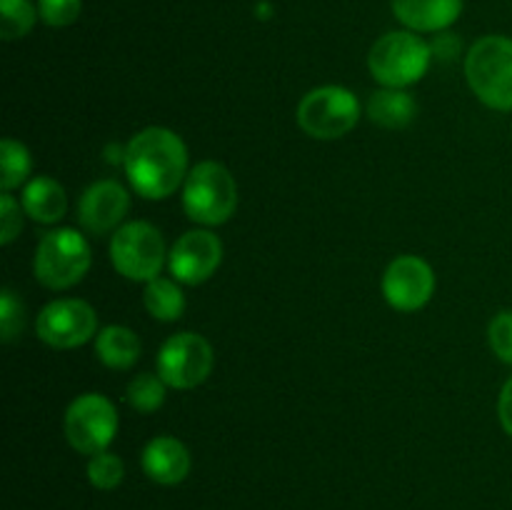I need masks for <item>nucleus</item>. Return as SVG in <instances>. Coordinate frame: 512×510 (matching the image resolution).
<instances>
[{
  "label": "nucleus",
  "mask_w": 512,
  "mask_h": 510,
  "mask_svg": "<svg viewBox=\"0 0 512 510\" xmlns=\"http://www.w3.org/2000/svg\"><path fill=\"white\" fill-rule=\"evenodd\" d=\"M145 475L158 485H178L190 473V450L173 435H155L140 453Z\"/></svg>",
  "instance_id": "14"
},
{
  "label": "nucleus",
  "mask_w": 512,
  "mask_h": 510,
  "mask_svg": "<svg viewBox=\"0 0 512 510\" xmlns=\"http://www.w3.org/2000/svg\"><path fill=\"white\" fill-rule=\"evenodd\" d=\"M38 3L33 0H0V35L3 40H20L38 23Z\"/></svg>",
  "instance_id": "22"
},
{
  "label": "nucleus",
  "mask_w": 512,
  "mask_h": 510,
  "mask_svg": "<svg viewBox=\"0 0 512 510\" xmlns=\"http://www.w3.org/2000/svg\"><path fill=\"white\" fill-rule=\"evenodd\" d=\"M30 173H33L30 150L20 140L3 138L0 143V190L13 193L15 188L28 183Z\"/></svg>",
  "instance_id": "20"
},
{
  "label": "nucleus",
  "mask_w": 512,
  "mask_h": 510,
  "mask_svg": "<svg viewBox=\"0 0 512 510\" xmlns=\"http://www.w3.org/2000/svg\"><path fill=\"white\" fill-rule=\"evenodd\" d=\"M223 263V240L208 228H195L180 235L168 255L170 275L180 285H200L215 275Z\"/></svg>",
  "instance_id": "12"
},
{
  "label": "nucleus",
  "mask_w": 512,
  "mask_h": 510,
  "mask_svg": "<svg viewBox=\"0 0 512 510\" xmlns=\"http://www.w3.org/2000/svg\"><path fill=\"white\" fill-rule=\"evenodd\" d=\"M90 263V243L80 230L53 228L35 245L33 275L48 290H68L88 275Z\"/></svg>",
  "instance_id": "5"
},
{
  "label": "nucleus",
  "mask_w": 512,
  "mask_h": 510,
  "mask_svg": "<svg viewBox=\"0 0 512 510\" xmlns=\"http://www.w3.org/2000/svg\"><path fill=\"white\" fill-rule=\"evenodd\" d=\"M465 80L475 98L490 110H512V38L483 35L465 55Z\"/></svg>",
  "instance_id": "3"
},
{
  "label": "nucleus",
  "mask_w": 512,
  "mask_h": 510,
  "mask_svg": "<svg viewBox=\"0 0 512 510\" xmlns=\"http://www.w3.org/2000/svg\"><path fill=\"white\" fill-rule=\"evenodd\" d=\"M180 198H183L185 215L200 228L228 223L240 203L233 173L218 160H203L193 165L180 190Z\"/></svg>",
  "instance_id": "2"
},
{
  "label": "nucleus",
  "mask_w": 512,
  "mask_h": 510,
  "mask_svg": "<svg viewBox=\"0 0 512 510\" xmlns=\"http://www.w3.org/2000/svg\"><path fill=\"white\" fill-rule=\"evenodd\" d=\"M118 410L103 393H83L63 415V433L70 448L80 455H98L110 448L118 435Z\"/></svg>",
  "instance_id": "8"
},
{
  "label": "nucleus",
  "mask_w": 512,
  "mask_h": 510,
  "mask_svg": "<svg viewBox=\"0 0 512 510\" xmlns=\"http://www.w3.org/2000/svg\"><path fill=\"white\" fill-rule=\"evenodd\" d=\"M295 120L313 140H338L358 125L360 103L343 85H320L303 95Z\"/></svg>",
  "instance_id": "7"
},
{
  "label": "nucleus",
  "mask_w": 512,
  "mask_h": 510,
  "mask_svg": "<svg viewBox=\"0 0 512 510\" xmlns=\"http://www.w3.org/2000/svg\"><path fill=\"white\" fill-rule=\"evenodd\" d=\"M143 345L128 325H105L95 335V358L110 370H128L140 360Z\"/></svg>",
  "instance_id": "17"
},
{
  "label": "nucleus",
  "mask_w": 512,
  "mask_h": 510,
  "mask_svg": "<svg viewBox=\"0 0 512 510\" xmlns=\"http://www.w3.org/2000/svg\"><path fill=\"white\" fill-rule=\"evenodd\" d=\"M25 328V305L18 298V293L10 288H3L0 293V338L3 343H13L20 338Z\"/></svg>",
  "instance_id": "24"
},
{
  "label": "nucleus",
  "mask_w": 512,
  "mask_h": 510,
  "mask_svg": "<svg viewBox=\"0 0 512 510\" xmlns=\"http://www.w3.org/2000/svg\"><path fill=\"white\" fill-rule=\"evenodd\" d=\"M430 48H433V58L453 60L455 55L460 53V40L455 38L453 33H448V30H443V33H438V38L430 43Z\"/></svg>",
  "instance_id": "29"
},
{
  "label": "nucleus",
  "mask_w": 512,
  "mask_h": 510,
  "mask_svg": "<svg viewBox=\"0 0 512 510\" xmlns=\"http://www.w3.org/2000/svg\"><path fill=\"white\" fill-rule=\"evenodd\" d=\"M368 118L385 130L408 128L418 113V103L405 88H378L368 98Z\"/></svg>",
  "instance_id": "18"
},
{
  "label": "nucleus",
  "mask_w": 512,
  "mask_h": 510,
  "mask_svg": "<svg viewBox=\"0 0 512 510\" xmlns=\"http://www.w3.org/2000/svg\"><path fill=\"white\" fill-rule=\"evenodd\" d=\"M168 385L158 373H140L125 388V403L140 415H150L165 405Z\"/></svg>",
  "instance_id": "21"
},
{
  "label": "nucleus",
  "mask_w": 512,
  "mask_h": 510,
  "mask_svg": "<svg viewBox=\"0 0 512 510\" xmlns=\"http://www.w3.org/2000/svg\"><path fill=\"white\" fill-rule=\"evenodd\" d=\"M498 420L505 433L512 438V375L503 383L498 395Z\"/></svg>",
  "instance_id": "28"
},
{
  "label": "nucleus",
  "mask_w": 512,
  "mask_h": 510,
  "mask_svg": "<svg viewBox=\"0 0 512 510\" xmlns=\"http://www.w3.org/2000/svg\"><path fill=\"white\" fill-rule=\"evenodd\" d=\"M130 210V193L118 180H98L88 185L78 200V223L88 235L115 233Z\"/></svg>",
  "instance_id": "13"
},
{
  "label": "nucleus",
  "mask_w": 512,
  "mask_h": 510,
  "mask_svg": "<svg viewBox=\"0 0 512 510\" xmlns=\"http://www.w3.org/2000/svg\"><path fill=\"white\" fill-rule=\"evenodd\" d=\"M38 13L50 28H68L83 13V0H38Z\"/></svg>",
  "instance_id": "26"
},
{
  "label": "nucleus",
  "mask_w": 512,
  "mask_h": 510,
  "mask_svg": "<svg viewBox=\"0 0 512 510\" xmlns=\"http://www.w3.org/2000/svg\"><path fill=\"white\" fill-rule=\"evenodd\" d=\"M215 365L213 345L208 338L193 330L175 333L160 345L155 368L173 390H193L210 378Z\"/></svg>",
  "instance_id": "9"
},
{
  "label": "nucleus",
  "mask_w": 512,
  "mask_h": 510,
  "mask_svg": "<svg viewBox=\"0 0 512 510\" xmlns=\"http://www.w3.org/2000/svg\"><path fill=\"white\" fill-rule=\"evenodd\" d=\"M125 478V465L120 455L103 450L98 455H90L88 463V480L98 490H115Z\"/></svg>",
  "instance_id": "23"
},
{
  "label": "nucleus",
  "mask_w": 512,
  "mask_h": 510,
  "mask_svg": "<svg viewBox=\"0 0 512 510\" xmlns=\"http://www.w3.org/2000/svg\"><path fill=\"white\" fill-rule=\"evenodd\" d=\"M20 205H23L25 215L35 223L53 225L65 218L68 213V195L65 188L50 175H35L23 185L20 193Z\"/></svg>",
  "instance_id": "16"
},
{
  "label": "nucleus",
  "mask_w": 512,
  "mask_h": 510,
  "mask_svg": "<svg viewBox=\"0 0 512 510\" xmlns=\"http://www.w3.org/2000/svg\"><path fill=\"white\" fill-rule=\"evenodd\" d=\"M145 310L160 323H173L185 313V293L175 278H153L143 290Z\"/></svg>",
  "instance_id": "19"
},
{
  "label": "nucleus",
  "mask_w": 512,
  "mask_h": 510,
  "mask_svg": "<svg viewBox=\"0 0 512 510\" xmlns=\"http://www.w3.org/2000/svg\"><path fill=\"white\" fill-rule=\"evenodd\" d=\"M23 205L13 198V193L0 195V243L10 245L23 230Z\"/></svg>",
  "instance_id": "27"
},
{
  "label": "nucleus",
  "mask_w": 512,
  "mask_h": 510,
  "mask_svg": "<svg viewBox=\"0 0 512 510\" xmlns=\"http://www.w3.org/2000/svg\"><path fill=\"white\" fill-rule=\"evenodd\" d=\"M433 63V48L413 30H390L380 35L368 53V70L380 88H408L425 78Z\"/></svg>",
  "instance_id": "4"
},
{
  "label": "nucleus",
  "mask_w": 512,
  "mask_h": 510,
  "mask_svg": "<svg viewBox=\"0 0 512 510\" xmlns=\"http://www.w3.org/2000/svg\"><path fill=\"white\" fill-rule=\"evenodd\" d=\"M35 333L55 350L80 348L98 335V313L80 298L50 300L35 318Z\"/></svg>",
  "instance_id": "10"
},
{
  "label": "nucleus",
  "mask_w": 512,
  "mask_h": 510,
  "mask_svg": "<svg viewBox=\"0 0 512 510\" xmlns=\"http://www.w3.org/2000/svg\"><path fill=\"white\" fill-rule=\"evenodd\" d=\"M125 175L140 198L165 200L183 190L188 178V145L175 130L148 125L125 145Z\"/></svg>",
  "instance_id": "1"
},
{
  "label": "nucleus",
  "mask_w": 512,
  "mask_h": 510,
  "mask_svg": "<svg viewBox=\"0 0 512 510\" xmlns=\"http://www.w3.org/2000/svg\"><path fill=\"white\" fill-rule=\"evenodd\" d=\"M490 350L500 363L512 365V310H500L488 325Z\"/></svg>",
  "instance_id": "25"
},
{
  "label": "nucleus",
  "mask_w": 512,
  "mask_h": 510,
  "mask_svg": "<svg viewBox=\"0 0 512 510\" xmlns=\"http://www.w3.org/2000/svg\"><path fill=\"white\" fill-rule=\"evenodd\" d=\"M168 255L163 233L145 220L123 223L110 238V263L133 283H150L158 278Z\"/></svg>",
  "instance_id": "6"
},
{
  "label": "nucleus",
  "mask_w": 512,
  "mask_h": 510,
  "mask_svg": "<svg viewBox=\"0 0 512 510\" xmlns=\"http://www.w3.org/2000/svg\"><path fill=\"white\" fill-rule=\"evenodd\" d=\"M393 15L413 33H443L463 13V0H390Z\"/></svg>",
  "instance_id": "15"
},
{
  "label": "nucleus",
  "mask_w": 512,
  "mask_h": 510,
  "mask_svg": "<svg viewBox=\"0 0 512 510\" xmlns=\"http://www.w3.org/2000/svg\"><path fill=\"white\" fill-rule=\"evenodd\" d=\"M385 300L398 313H415L425 308L435 293V273L420 255H398L383 273Z\"/></svg>",
  "instance_id": "11"
}]
</instances>
